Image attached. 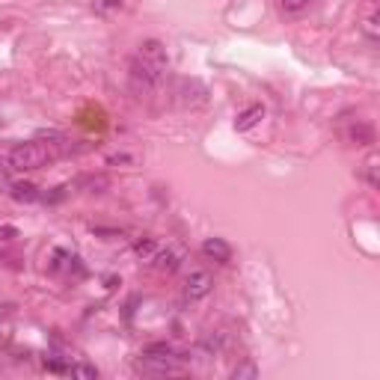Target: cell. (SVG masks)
<instances>
[{"instance_id": "obj_1", "label": "cell", "mask_w": 380, "mask_h": 380, "mask_svg": "<svg viewBox=\"0 0 380 380\" xmlns=\"http://www.w3.org/2000/svg\"><path fill=\"white\" fill-rule=\"evenodd\" d=\"M170 69V57H167V48H163L158 39H148L137 48L134 63H131V77L143 87H155L163 80Z\"/></svg>"}, {"instance_id": "obj_2", "label": "cell", "mask_w": 380, "mask_h": 380, "mask_svg": "<svg viewBox=\"0 0 380 380\" xmlns=\"http://www.w3.org/2000/svg\"><path fill=\"white\" fill-rule=\"evenodd\" d=\"M57 155L60 148H54V143H39V140L18 143L15 148H9V167L15 173H33V170H42L45 163H51Z\"/></svg>"}, {"instance_id": "obj_3", "label": "cell", "mask_w": 380, "mask_h": 380, "mask_svg": "<svg viewBox=\"0 0 380 380\" xmlns=\"http://www.w3.org/2000/svg\"><path fill=\"white\" fill-rule=\"evenodd\" d=\"M137 369L146 374H173V371H181V357L170 344H148L137 362Z\"/></svg>"}, {"instance_id": "obj_4", "label": "cell", "mask_w": 380, "mask_h": 380, "mask_svg": "<svg viewBox=\"0 0 380 380\" xmlns=\"http://www.w3.org/2000/svg\"><path fill=\"white\" fill-rule=\"evenodd\" d=\"M214 288V279L208 271H193L188 276V283H185V294L190 297V300H202V297H208Z\"/></svg>"}, {"instance_id": "obj_5", "label": "cell", "mask_w": 380, "mask_h": 380, "mask_svg": "<svg viewBox=\"0 0 380 380\" xmlns=\"http://www.w3.org/2000/svg\"><path fill=\"white\" fill-rule=\"evenodd\" d=\"M202 256H208V259H214V261L226 264L229 259H232V246H229L223 238H208V241H202Z\"/></svg>"}, {"instance_id": "obj_6", "label": "cell", "mask_w": 380, "mask_h": 380, "mask_svg": "<svg viewBox=\"0 0 380 380\" xmlns=\"http://www.w3.org/2000/svg\"><path fill=\"white\" fill-rule=\"evenodd\" d=\"M261 119H264V107H261V104H250V107H246L241 116L235 119V128H238V131H250V128H256Z\"/></svg>"}, {"instance_id": "obj_7", "label": "cell", "mask_w": 380, "mask_h": 380, "mask_svg": "<svg viewBox=\"0 0 380 380\" xmlns=\"http://www.w3.org/2000/svg\"><path fill=\"white\" fill-rule=\"evenodd\" d=\"M9 196L15 202H36L39 200V190L30 185V181H18V185L9 188Z\"/></svg>"}, {"instance_id": "obj_8", "label": "cell", "mask_w": 380, "mask_h": 380, "mask_svg": "<svg viewBox=\"0 0 380 380\" xmlns=\"http://www.w3.org/2000/svg\"><path fill=\"white\" fill-rule=\"evenodd\" d=\"M152 261H155V268H158V271H163V273H173V271L178 268L181 256H178L175 250H161V253H155V256H152Z\"/></svg>"}, {"instance_id": "obj_9", "label": "cell", "mask_w": 380, "mask_h": 380, "mask_svg": "<svg viewBox=\"0 0 380 380\" xmlns=\"http://www.w3.org/2000/svg\"><path fill=\"white\" fill-rule=\"evenodd\" d=\"M348 140L357 143V146H371V143H374V128L366 125V122H357V125L348 131Z\"/></svg>"}, {"instance_id": "obj_10", "label": "cell", "mask_w": 380, "mask_h": 380, "mask_svg": "<svg viewBox=\"0 0 380 380\" xmlns=\"http://www.w3.org/2000/svg\"><path fill=\"white\" fill-rule=\"evenodd\" d=\"M232 377H235V380H244V377L256 380V377H259V369L253 366V362H241V366H235V369H232Z\"/></svg>"}, {"instance_id": "obj_11", "label": "cell", "mask_w": 380, "mask_h": 380, "mask_svg": "<svg viewBox=\"0 0 380 380\" xmlns=\"http://www.w3.org/2000/svg\"><path fill=\"white\" fill-rule=\"evenodd\" d=\"M362 33H366V36H369L371 42H377V36H380V33H377V12H374V9L369 12V18L362 21Z\"/></svg>"}, {"instance_id": "obj_12", "label": "cell", "mask_w": 380, "mask_h": 380, "mask_svg": "<svg viewBox=\"0 0 380 380\" xmlns=\"http://www.w3.org/2000/svg\"><path fill=\"white\" fill-rule=\"evenodd\" d=\"M80 185H84V188H89V193H102V190L110 185V181H107L104 175H95V178H84V181H80Z\"/></svg>"}, {"instance_id": "obj_13", "label": "cell", "mask_w": 380, "mask_h": 380, "mask_svg": "<svg viewBox=\"0 0 380 380\" xmlns=\"http://www.w3.org/2000/svg\"><path fill=\"white\" fill-rule=\"evenodd\" d=\"M309 4H312V0H279V6H283L286 12H291V15L309 9Z\"/></svg>"}, {"instance_id": "obj_14", "label": "cell", "mask_w": 380, "mask_h": 380, "mask_svg": "<svg viewBox=\"0 0 380 380\" xmlns=\"http://www.w3.org/2000/svg\"><path fill=\"white\" fill-rule=\"evenodd\" d=\"M65 371H69L72 377H89V380H95V377H98V371H95L92 366H69Z\"/></svg>"}, {"instance_id": "obj_15", "label": "cell", "mask_w": 380, "mask_h": 380, "mask_svg": "<svg viewBox=\"0 0 380 380\" xmlns=\"http://www.w3.org/2000/svg\"><path fill=\"white\" fill-rule=\"evenodd\" d=\"M125 4V0H95V6L102 9V12H110V9H119Z\"/></svg>"}, {"instance_id": "obj_16", "label": "cell", "mask_w": 380, "mask_h": 380, "mask_svg": "<svg viewBox=\"0 0 380 380\" xmlns=\"http://www.w3.org/2000/svg\"><path fill=\"white\" fill-rule=\"evenodd\" d=\"M366 170H369V185L377 188V175H374V170H377V158H374V155L366 161Z\"/></svg>"}, {"instance_id": "obj_17", "label": "cell", "mask_w": 380, "mask_h": 380, "mask_svg": "<svg viewBox=\"0 0 380 380\" xmlns=\"http://www.w3.org/2000/svg\"><path fill=\"white\" fill-rule=\"evenodd\" d=\"M9 235H15V229H4V232H0V241H9Z\"/></svg>"}, {"instance_id": "obj_18", "label": "cell", "mask_w": 380, "mask_h": 380, "mask_svg": "<svg viewBox=\"0 0 380 380\" xmlns=\"http://www.w3.org/2000/svg\"><path fill=\"white\" fill-rule=\"evenodd\" d=\"M0 321H4V315H0Z\"/></svg>"}]
</instances>
